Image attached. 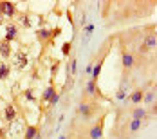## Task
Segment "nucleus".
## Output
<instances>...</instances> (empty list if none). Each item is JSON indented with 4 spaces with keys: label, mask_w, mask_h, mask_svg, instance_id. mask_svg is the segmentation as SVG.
<instances>
[{
    "label": "nucleus",
    "mask_w": 157,
    "mask_h": 139,
    "mask_svg": "<svg viewBox=\"0 0 157 139\" xmlns=\"http://www.w3.org/2000/svg\"><path fill=\"white\" fill-rule=\"evenodd\" d=\"M98 108H99V105L94 103V101H90V103H85V101H83L78 108V114L83 119H92L94 114H98Z\"/></svg>",
    "instance_id": "1"
},
{
    "label": "nucleus",
    "mask_w": 157,
    "mask_h": 139,
    "mask_svg": "<svg viewBox=\"0 0 157 139\" xmlns=\"http://www.w3.org/2000/svg\"><path fill=\"white\" fill-rule=\"evenodd\" d=\"M18 13L15 2H0V15L2 18H13Z\"/></svg>",
    "instance_id": "2"
},
{
    "label": "nucleus",
    "mask_w": 157,
    "mask_h": 139,
    "mask_svg": "<svg viewBox=\"0 0 157 139\" xmlns=\"http://www.w3.org/2000/svg\"><path fill=\"white\" fill-rule=\"evenodd\" d=\"M103 119H105V116H101V118L90 126V130H89V139H103Z\"/></svg>",
    "instance_id": "3"
},
{
    "label": "nucleus",
    "mask_w": 157,
    "mask_h": 139,
    "mask_svg": "<svg viewBox=\"0 0 157 139\" xmlns=\"http://www.w3.org/2000/svg\"><path fill=\"white\" fill-rule=\"evenodd\" d=\"M11 56H13V47H11V44L2 40L0 42V60L2 62H7Z\"/></svg>",
    "instance_id": "4"
},
{
    "label": "nucleus",
    "mask_w": 157,
    "mask_h": 139,
    "mask_svg": "<svg viewBox=\"0 0 157 139\" xmlns=\"http://www.w3.org/2000/svg\"><path fill=\"white\" fill-rule=\"evenodd\" d=\"M157 44V38H155V33L154 34H146L144 36V44L141 47V52H148V51H154Z\"/></svg>",
    "instance_id": "5"
},
{
    "label": "nucleus",
    "mask_w": 157,
    "mask_h": 139,
    "mask_svg": "<svg viewBox=\"0 0 157 139\" xmlns=\"http://www.w3.org/2000/svg\"><path fill=\"white\" fill-rule=\"evenodd\" d=\"M36 40L40 44H49V45L54 44V42H51V29H47V27H42L36 31Z\"/></svg>",
    "instance_id": "6"
},
{
    "label": "nucleus",
    "mask_w": 157,
    "mask_h": 139,
    "mask_svg": "<svg viewBox=\"0 0 157 139\" xmlns=\"http://www.w3.org/2000/svg\"><path fill=\"white\" fill-rule=\"evenodd\" d=\"M15 65H16V69H20V71H24L27 67V54L24 51H16L15 52Z\"/></svg>",
    "instance_id": "7"
},
{
    "label": "nucleus",
    "mask_w": 157,
    "mask_h": 139,
    "mask_svg": "<svg viewBox=\"0 0 157 139\" xmlns=\"http://www.w3.org/2000/svg\"><path fill=\"white\" fill-rule=\"evenodd\" d=\"M105 60H107V54H103V56L98 60V63L92 67V72H90V78H89V79L98 81V78H99V72H101V69H103V63H105Z\"/></svg>",
    "instance_id": "8"
},
{
    "label": "nucleus",
    "mask_w": 157,
    "mask_h": 139,
    "mask_svg": "<svg viewBox=\"0 0 157 139\" xmlns=\"http://www.w3.org/2000/svg\"><path fill=\"white\" fill-rule=\"evenodd\" d=\"M4 119H6V123H13V121H16V108L15 105H6V108H4Z\"/></svg>",
    "instance_id": "9"
},
{
    "label": "nucleus",
    "mask_w": 157,
    "mask_h": 139,
    "mask_svg": "<svg viewBox=\"0 0 157 139\" xmlns=\"http://www.w3.org/2000/svg\"><path fill=\"white\" fill-rule=\"evenodd\" d=\"M16 33H18V27H16L15 24H7L6 25V38H4V42H13L16 38Z\"/></svg>",
    "instance_id": "10"
},
{
    "label": "nucleus",
    "mask_w": 157,
    "mask_h": 139,
    "mask_svg": "<svg viewBox=\"0 0 157 139\" xmlns=\"http://www.w3.org/2000/svg\"><path fill=\"white\" fill-rule=\"evenodd\" d=\"M40 134V128L36 125H25L24 128V139H34Z\"/></svg>",
    "instance_id": "11"
},
{
    "label": "nucleus",
    "mask_w": 157,
    "mask_h": 139,
    "mask_svg": "<svg viewBox=\"0 0 157 139\" xmlns=\"http://www.w3.org/2000/svg\"><path fill=\"white\" fill-rule=\"evenodd\" d=\"M121 60H123V67H125L126 71H130L132 67H134V56H132V52H128L123 49V52H121Z\"/></svg>",
    "instance_id": "12"
},
{
    "label": "nucleus",
    "mask_w": 157,
    "mask_h": 139,
    "mask_svg": "<svg viewBox=\"0 0 157 139\" xmlns=\"http://www.w3.org/2000/svg\"><path fill=\"white\" fill-rule=\"evenodd\" d=\"M143 94H144V92H143L141 89H136L134 92H132V94H130V96H128V101L139 107V103H141V101H143Z\"/></svg>",
    "instance_id": "13"
},
{
    "label": "nucleus",
    "mask_w": 157,
    "mask_h": 139,
    "mask_svg": "<svg viewBox=\"0 0 157 139\" xmlns=\"http://www.w3.org/2000/svg\"><path fill=\"white\" fill-rule=\"evenodd\" d=\"M9 74H11V67H9V63H6V62L0 60V79H2V81L7 79Z\"/></svg>",
    "instance_id": "14"
},
{
    "label": "nucleus",
    "mask_w": 157,
    "mask_h": 139,
    "mask_svg": "<svg viewBox=\"0 0 157 139\" xmlns=\"http://www.w3.org/2000/svg\"><path fill=\"white\" fill-rule=\"evenodd\" d=\"M54 94H56V89H54V85H49L47 89H45V91H44V94H42V98H40V99H42V101H51V98H52V96H54Z\"/></svg>",
    "instance_id": "15"
},
{
    "label": "nucleus",
    "mask_w": 157,
    "mask_h": 139,
    "mask_svg": "<svg viewBox=\"0 0 157 139\" xmlns=\"http://www.w3.org/2000/svg\"><path fill=\"white\" fill-rule=\"evenodd\" d=\"M146 114H148V110H146V108L137 107V108H134V112H132V118H134V119H139V121H143V119L146 118Z\"/></svg>",
    "instance_id": "16"
},
{
    "label": "nucleus",
    "mask_w": 157,
    "mask_h": 139,
    "mask_svg": "<svg viewBox=\"0 0 157 139\" xmlns=\"http://www.w3.org/2000/svg\"><path fill=\"white\" fill-rule=\"evenodd\" d=\"M143 101H144L146 105H152V103H155V87H154V91H148V92L143 94Z\"/></svg>",
    "instance_id": "17"
},
{
    "label": "nucleus",
    "mask_w": 157,
    "mask_h": 139,
    "mask_svg": "<svg viewBox=\"0 0 157 139\" xmlns=\"http://www.w3.org/2000/svg\"><path fill=\"white\" fill-rule=\"evenodd\" d=\"M141 126H143V121H139V119H132L130 125H128V132H130V134H134V132H137Z\"/></svg>",
    "instance_id": "18"
},
{
    "label": "nucleus",
    "mask_w": 157,
    "mask_h": 139,
    "mask_svg": "<svg viewBox=\"0 0 157 139\" xmlns=\"http://www.w3.org/2000/svg\"><path fill=\"white\" fill-rule=\"evenodd\" d=\"M96 83H98V81H92V79L87 81V94H89L90 98H94L96 96Z\"/></svg>",
    "instance_id": "19"
},
{
    "label": "nucleus",
    "mask_w": 157,
    "mask_h": 139,
    "mask_svg": "<svg viewBox=\"0 0 157 139\" xmlns=\"http://www.w3.org/2000/svg\"><path fill=\"white\" fill-rule=\"evenodd\" d=\"M20 27H24V29H29V27H31V20H29L27 15L20 16Z\"/></svg>",
    "instance_id": "20"
},
{
    "label": "nucleus",
    "mask_w": 157,
    "mask_h": 139,
    "mask_svg": "<svg viewBox=\"0 0 157 139\" xmlns=\"http://www.w3.org/2000/svg\"><path fill=\"white\" fill-rule=\"evenodd\" d=\"M71 49H72V44H71V42H65L62 45V54L63 56H69V54H71Z\"/></svg>",
    "instance_id": "21"
},
{
    "label": "nucleus",
    "mask_w": 157,
    "mask_h": 139,
    "mask_svg": "<svg viewBox=\"0 0 157 139\" xmlns=\"http://www.w3.org/2000/svg\"><path fill=\"white\" fill-rule=\"evenodd\" d=\"M22 94H24V98H25L27 101H36V98L33 96V89H25Z\"/></svg>",
    "instance_id": "22"
},
{
    "label": "nucleus",
    "mask_w": 157,
    "mask_h": 139,
    "mask_svg": "<svg viewBox=\"0 0 157 139\" xmlns=\"http://www.w3.org/2000/svg\"><path fill=\"white\" fill-rule=\"evenodd\" d=\"M60 96H62V94H54V96H52V98H51V101H49V108H52L54 107V105H56V103H58V101H60Z\"/></svg>",
    "instance_id": "23"
},
{
    "label": "nucleus",
    "mask_w": 157,
    "mask_h": 139,
    "mask_svg": "<svg viewBox=\"0 0 157 139\" xmlns=\"http://www.w3.org/2000/svg\"><path fill=\"white\" fill-rule=\"evenodd\" d=\"M9 137V128L7 126H0V139Z\"/></svg>",
    "instance_id": "24"
},
{
    "label": "nucleus",
    "mask_w": 157,
    "mask_h": 139,
    "mask_svg": "<svg viewBox=\"0 0 157 139\" xmlns=\"http://www.w3.org/2000/svg\"><path fill=\"white\" fill-rule=\"evenodd\" d=\"M116 98H117V99H125V98H126V91L123 89V87H121V89L117 91V94H116Z\"/></svg>",
    "instance_id": "25"
},
{
    "label": "nucleus",
    "mask_w": 157,
    "mask_h": 139,
    "mask_svg": "<svg viewBox=\"0 0 157 139\" xmlns=\"http://www.w3.org/2000/svg\"><path fill=\"white\" fill-rule=\"evenodd\" d=\"M2 24H4V18H2V15H0V25H2Z\"/></svg>",
    "instance_id": "26"
},
{
    "label": "nucleus",
    "mask_w": 157,
    "mask_h": 139,
    "mask_svg": "<svg viewBox=\"0 0 157 139\" xmlns=\"http://www.w3.org/2000/svg\"><path fill=\"white\" fill-rule=\"evenodd\" d=\"M60 139H67V136H60Z\"/></svg>",
    "instance_id": "27"
},
{
    "label": "nucleus",
    "mask_w": 157,
    "mask_h": 139,
    "mask_svg": "<svg viewBox=\"0 0 157 139\" xmlns=\"http://www.w3.org/2000/svg\"><path fill=\"white\" fill-rule=\"evenodd\" d=\"M0 101H2V96H0Z\"/></svg>",
    "instance_id": "28"
}]
</instances>
